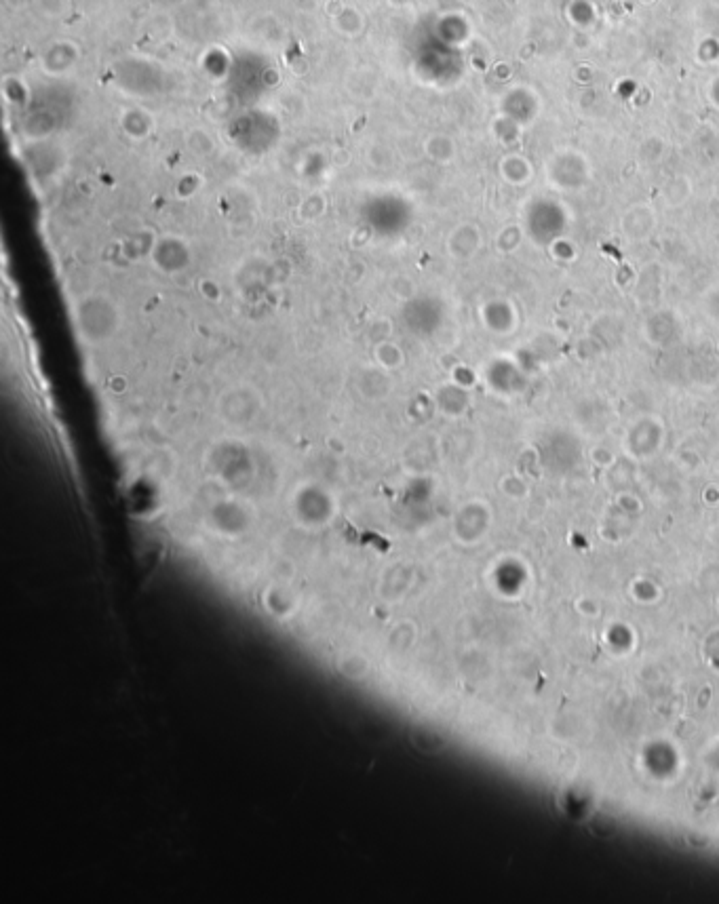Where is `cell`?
Masks as SVG:
<instances>
[{
  "label": "cell",
  "mask_w": 719,
  "mask_h": 904,
  "mask_svg": "<svg viewBox=\"0 0 719 904\" xmlns=\"http://www.w3.org/2000/svg\"><path fill=\"white\" fill-rule=\"evenodd\" d=\"M388 373H391V371H386V369H382L378 365L374 369L361 371L359 376H357V388H359L361 395L367 397V399H376V401L386 397L388 392L393 390L391 376H388Z\"/></svg>",
  "instance_id": "4"
},
{
  "label": "cell",
  "mask_w": 719,
  "mask_h": 904,
  "mask_svg": "<svg viewBox=\"0 0 719 904\" xmlns=\"http://www.w3.org/2000/svg\"><path fill=\"white\" fill-rule=\"evenodd\" d=\"M260 395L251 386H232L220 397L222 418L232 424H243L254 420L260 409Z\"/></svg>",
  "instance_id": "3"
},
{
  "label": "cell",
  "mask_w": 719,
  "mask_h": 904,
  "mask_svg": "<svg viewBox=\"0 0 719 904\" xmlns=\"http://www.w3.org/2000/svg\"><path fill=\"white\" fill-rule=\"evenodd\" d=\"M150 262L161 274L176 277L192 264L190 245L180 237H161L150 249Z\"/></svg>",
  "instance_id": "2"
},
{
  "label": "cell",
  "mask_w": 719,
  "mask_h": 904,
  "mask_svg": "<svg viewBox=\"0 0 719 904\" xmlns=\"http://www.w3.org/2000/svg\"><path fill=\"white\" fill-rule=\"evenodd\" d=\"M403 352L401 348L391 342V340H382L374 346V361L378 367L386 369V371H395L403 365Z\"/></svg>",
  "instance_id": "5"
},
{
  "label": "cell",
  "mask_w": 719,
  "mask_h": 904,
  "mask_svg": "<svg viewBox=\"0 0 719 904\" xmlns=\"http://www.w3.org/2000/svg\"><path fill=\"white\" fill-rule=\"evenodd\" d=\"M123 323L121 306L106 293H89L74 304V325L89 346L110 342Z\"/></svg>",
  "instance_id": "1"
}]
</instances>
